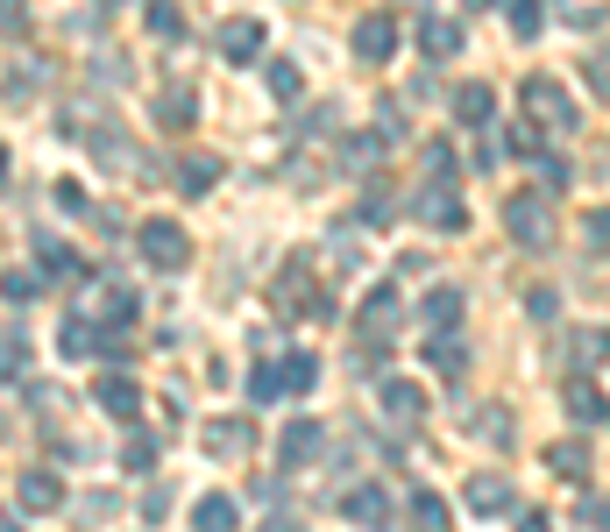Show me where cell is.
I'll use <instances>...</instances> for the list:
<instances>
[{"mask_svg": "<svg viewBox=\"0 0 610 532\" xmlns=\"http://www.w3.org/2000/svg\"><path fill=\"white\" fill-rule=\"evenodd\" d=\"M547 469H554L561 483H575V490H582V483H589V447H582V440H561V447H547Z\"/></svg>", "mask_w": 610, "mask_h": 532, "instance_id": "17", "label": "cell"}, {"mask_svg": "<svg viewBox=\"0 0 610 532\" xmlns=\"http://www.w3.org/2000/svg\"><path fill=\"white\" fill-rule=\"evenodd\" d=\"M93 405H100L114 426H135V419H142V391L128 384V376H100V384H93Z\"/></svg>", "mask_w": 610, "mask_h": 532, "instance_id": "6", "label": "cell"}, {"mask_svg": "<svg viewBox=\"0 0 610 532\" xmlns=\"http://www.w3.org/2000/svg\"><path fill=\"white\" fill-rule=\"evenodd\" d=\"M235 518H242V504L227 497V490H206V497L192 504V525H199V532H220V525H235Z\"/></svg>", "mask_w": 610, "mask_h": 532, "instance_id": "20", "label": "cell"}, {"mask_svg": "<svg viewBox=\"0 0 610 532\" xmlns=\"http://www.w3.org/2000/svg\"><path fill=\"white\" fill-rule=\"evenodd\" d=\"M462 504H469V511H483V518L518 511V497H511V483H504V476H469V483H462Z\"/></svg>", "mask_w": 610, "mask_h": 532, "instance_id": "8", "label": "cell"}, {"mask_svg": "<svg viewBox=\"0 0 610 532\" xmlns=\"http://www.w3.org/2000/svg\"><path fill=\"white\" fill-rule=\"evenodd\" d=\"M384 412H391L398 426H412V419L426 412V391H419V384H405V376H384Z\"/></svg>", "mask_w": 610, "mask_h": 532, "instance_id": "16", "label": "cell"}, {"mask_svg": "<svg viewBox=\"0 0 610 532\" xmlns=\"http://www.w3.org/2000/svg\"><path fill=\"white\" fill-rule=\"evenodd\" d=\"M121 462H128V476H149V462H157V440L128 426V447H121Z\"/></svg>", "mask_w": 610, "mask_h": 532, "instance_id": "28", "label": "cell"}, {"mask_svg": "<svg viewBox=\"0 0 610 532\" xmlns=\"http://www.w3.org/2000/svg\"><path fill=\"white\" fill-rule=\"evenodd\" d=\"M206 447H213V454H249V447H256V426H249V419H213V426H206Z\"/></svg>", "mask_w": 610, "mask_h": 532, "instance_id": "18", "label": "cell"}, {"mask_svg": "<svg viewBox=\"0 0 610 532\" xmlns=\"http://www.w3.org/2000/svg\"><path fill=\"white\" fill-rule=\"evenodd\" d=\"M469 8H490V0H469Z\"/></svg>", "mask_w": 610, "mask_h": 532, "instance_id": "45", "label": "cell"}, {"mask_svg": "<svg viewBox=\"0 0 610 532\" xmlns=\"http://www.w3.org/2000/svg\"><path fill=\"white\" fill-rule=\"evenodd\" d=\"M391 213H398V206H391L384 185H369V192H362V220H391Z\"/></svg>", "mask_w": 610, "mask_h": 532, "instance_id": "35", "label": "cell"}, {"mask_svg": "<svg viewBox=\"0 0 610 532\" xmlns=\"http://www.w3.org/2000/svg\"><path fill=\"white\" fill-rule=\"evenodd\" d=\"M568 419H582V426H603L610 412H603V398H596L589 384H568Z\"/></svg>", "mask_w": 610, "mask_h": 532, "instance_id": "25", "label": "cell"}, {"mask_svg": "<svg viewBox=\"0 0 610 532\" xmlns=\"http://www.w3.org/2000/svg\"><path fill=\"white\" fill-rule=\"evenodd\" d=\"M348 43H355L362 64H391V57H398V15H362Z\"/></svg>", "mask_w": 610, "mask_h": 532, "instance_id": "5", "label": "cell"}, {"mask_svg": "<svg viewBox=\"0 0 610 532\" xmlns=\"http://www.w3.org/2000/svg\"><path fill=\"white\" fill-rule=\"evenodd\" d=\"M320 447H327L320 419H291V426H284V469H305V462H313Z\"/></svg>", "mask_w": 610, "mask_h": 532, "instance_id": "11", "label": "cell"}, {"mask_svg": "<svg viewBox=\"0 0 610 532\" xmlns=\"http://www.w3.org/2000/svg\"><path fill=\"white\" fill-rule=\"evenodd\" d=\"M256 50H263V22L242 15V22H227V29H220V57H227V64H249Z\"/></svg>", "mask_w": 610, "mask_h": 532, "instance_id": "13", "label": "cell"}, {"mask_svg": "<svg viewBox=\"0 0 610 532\" xmlns=\"http://www.w3.org/2000/svg\"><path fill=\"white\" fill-rule=\"evenodd\" d=\"M582 227H589V249H610V213H589Z\"/></svg>", "mask_w": 610, "mask_h": 532, "instance_id": "39", "label": "cell"}, {"mask_svg": "<svg viewBox=\"0 0 610 532\" xmlns=\"http://www.w3.org/2000/svg\"><path fill=\"white\" fill-rule=\"evenodd\" d=\"M57 348H64L71 362H86V355H100V348H107V334H100L86 313H64V327H57Z\"/></svg>", "mask_w": 610, "mask_h": 532, "instance_id": "10", "label": "cell"}, {"mask_svg": "<svg viewBox=\"0 0 610 532\" xmlns=\"http://www.w3.org/2000/svg\"><path fill=\"white\" fill-rule=\"evenodd\" d=\"M277 384H284L291 398H305V391H313V384H320V362H313V355H305V348H291V355L277 362Z\"/></svg>", "mask_w": 610, "mask_h": 532, "instance_id": "19", "label": "cell"}, {"mask_svg": "<svg viewBox=\"0 0 610 532\" xmlns=\"http://www.w3.org/2000/svg\"><path fill=\"white\" fill-rule=\"evenodd\" d=\"M454 121H462V128H490L497 121V93L490 86H462V93H454Z\"/></svg>", "mask_w": 610, "mask_h": 532, "instance_id": "15", "label": "cell"}, {"mask_svg": "<svg viewBox=\"0 0 610 532\" xmlns=\"http://www.w3.org/2000/svg\"><path fill=\"white\" fill-rule=\"evenodd\" d=\"M43 277H86L79 249H64V242H43Z\"/></svg>", "mask_w": 610, "mask_h": 532, "instance_id": "26", "label": "cell"}, {"mask_svg": "<svg viewBox=\"0 0 610 532\" xmlns=\"http://www.w3.org/2000/svg\"><path fill=\"white\" fill-rule=\"evenodd\" d=\"M0 29H8V36H29V8H22V0H0Z\"/></svg>", "mask_w": 610, "mask_h": 532, "instance_id": "36", "label": "cell"}, {"mask_svg": "<svg viewBox=\"0 0 610 532\" xmlns=\"http://www.w3.org/2000/svg\"><path fill=\"white\" fill-rule=\"evenodd\" d=\"M589 86H596V93H603V100H610V50H603V57H596V64H589Z\"/></svg>", "mask_w": 610, "mask_h": 532, "instance_id": "42", "label": "cell"}, {"mask_svg": "<svg viewBox=\"0 0 610 532\" xmlns=\"http://www.w3.org/2000/svg\"><path fill=\"white\" fill-rule=\"evenodd\" d=\"M36 291H43V270H8L0 277V298H8V306H36Z\"/></svg>", "mask_w": 610, "mask_h": 532, "instance_id": "24", "label": "cell"}, {"mask_svg": "<svg viewBox=\"0 0 610 532\" xmlns=\"http://www.w3.org/2000/svg\"><path fill=\"white\" fill-rule=\"evenodd\" d=\"M0 433H8V419H0Z\"/></svg>", "mask_w": 610, "mask_h": 532, "instance_id": "46", "label": "cell"}, {"mask_svg": "<svg viewBox=\"0 0 610 532\" xmlns=\"http://www.w3.org/2000/svg\"><path fill=\"white\" fill-rule=\"evenodd\" d=\"M398 306H405V298H398L391 284H384V291H369V298H362V313H355V327H362L369 341H384V334L398 327Z\"/></svg>", "mask_w": 610, "mask_h": 532, "instance_id": "9", "label": "cell"}, {"mask_svg": "<svg viewBox=\"0 0 610 532\" xmlns=\"http://www.w3.org/2000/svg\"><path fill=\"white\" fill-rule=\"evenodd\" d=\"M341 518H355V525H384V518H391V497L376 490V483H355V490L341 497Z\"/></svg>", "mask_w": 610, "mask_h": 532, "instance_id": "12", "label": "cell"}, {"mask_svg": "<svg viewBox=\"0 0 610 532\" xmlns=\"http://www.w3.org/2000/svg\"><path fill=\"white\" fill-rule=\"evenodd\" d=\"M504 227H511V242H518V249H547V242H554L547 192H518V199L504 206Z\"/></svg>", "mask_w": 610, "mask_h": 532, "instance_id": "1", "label": "cell"}, {"mask_svg": "<svg viewBox=\"0 0 610 532\" xmlns=\"http://www.w3.org/2000/svg\"><path fill=\"white\" fill-rule=\"evenodd\" d=\"M220 185V157H185L178 164V192L185 199H199V192H213Z\"/></svg>", "mask_w": 610, "mask_h": 532, "instance_id": "22", "label": "cell"}, {"mask_svg": "<svg viewBox=\"0 0 610 532\" xmlns=\"http://www.w3.org/2000/svg\"><path fill=\"white\" fill-rule=\"evenodd\" d=\"M135 242H142V263H157V270H185L192 263V235L178 220H142Z\"/></svg>", "mask_w": 610, "mask_h": 532, "instance_id": "2", "label": "cell"}, {"mask_svg": "<svg viewBox=\"0 0 610 532\" xmlns=\"http://www.w3.org/2000/svg\"><path fill=\"white\" fill-rule=\"evenodd\" d=\"M504 142H511V157H540V142H532V128H525V121H518Z\"/></svg>", "mask_w": 610, "mask_h": 532, "instance_id": "38", "label": "cell"}, {"mask_svg": "<svg viewBox=\"0 0 610 532\" xmlns=\"http://www.w3.org/2000/svg\"><path fill=\"white\" fill-rule=\"evenodd\" d=\"M57 206H64V213H86V192H79V185L64 178V185H57Z\"/></svg>", "mask_w": 610, "mask_h": 532, "instance_id": "41", "label": "cell"}, {"mask_svg": "<svg viewBox=\"0 0 610 532\" xmlns=\"http://www.w3.org/2000/svg\"><path fill=\"white\" fill-rule=\"evenodd\" d=\"M575 348H582V355H575V362H596V355H603V348H610V334H603V327H582V334H575Z\"/></svg>", "mask_w": 610, "mask_h": 532, "instance_id": "37", "label": "cell"}, {"mask_svg": "<svg viewBox=\"0 0 610 532\" xmlns=\"http://www.w3.org/2000/svg\"><path fill=\"white\" fill-rule=\"evenodd\" d=\"M405 511H412L419 525H447V504H440L433 490H412V504H405Z\"/></svg>", "mask_w": 610, "mask_h": 532, "instance_id": "32", "label": "cell"}, {"mask_svg": "<svg viewBox=\"0 0 610 532\" xmlns=\"http://www.w3.org/2000/svg\"><path fill=\"white\" fill-rule=\"evenodd\" d=\"M412 213H419L426 227H447V235H454V227H469V206H462V192H454L447 178H433V185L412 199Z\"/></svg>", "mask_w": 610, "mask_h": 532, "instance_id": "4", "label": "cell"}, {"mask_svg": "<svg viewBox=\"0 0 610 532\" xmlns=\"http://www.w3.org/2000/svg\"><path fill=\"white\" fill-rule=\"evenodd\" d=\"M100 8H128V0H100Z\"/></svg>", "mask_w": 610, "mask_h": 532, "instance_id": "44", "label": "cell"}, {"mask_svg": "<svg viewBox=\"0 0 610 532\" xmlns=\"http://www.w3.org/2000/svg\"><path fill=\"white\" fill-rule=\"evenodd\" d=\"M192 114H199V93H192V86H171V93L157 100V121H164V128H185Z\"/></svg>", "mask_w": 610, "mask_h": 532, "instance_id": "23", "label": "cell"}, {"mask_svg": "<svg viewBox=\"0 0 610 532\" xmlns=\"http://www.w3.org/2000/svg\"><path fill=\"white\" fill-rule=\"evenodd\" d=\"M426 320H433V327H454V320H462V291L440 284V291L426 298Z\"/></svg>", "mask_w": 610, "mask_h": 532, "instance_id": "27", "label": "cell"}, {"mask_svg": "<svg viewBox=\"0 0 610 532\" xmlns=\"http://www.w3.org/2000/svg\"><path fill=\"white\" fill-rule=\"evenodd\" d=\"M8 376H29V341L22 334H0V384Z\"/></svg>", "mask_w": 610, "mask_h": 532, "instance_id": "29", "label": "cell"}, {"mask_svg": "<svg viewBox=\"0 0 610 532\" xmlns=\"http://www.w3.org/2000/svg\"><path fill=\"white\" fill-rule=\"evenodd\" d=\"M15 497H22V511H29V518L64 511V483H57L50 469H22V476H15Z\"/></svg>", "mask_w": 610, "mask_h": 532, "instance_id": "7", "label": "cell"}, {"mask_svg": "<svg viewBox=\"0 0 610 532\" xmlns=\"http://www.w3.org/2000/svg\"><path fill=\"white\" fill-rule=\"evenodd\" d=\"M426 362H433L440 376H462V369H469V341H454V334L440 327V334L426 341Z\"/></svg>", "mask_w": 610, "mask_h": 532, "instance_id": "21", "label": "cell"}, {"mask_svg": "<svg viewBox=\"0 0 610 532\" xmlns=\"http://www.w3.org/2000/svg\"><path fill=\"white\" fill-rule=\"evenodd\" d=\"M525 306H532V320H554V306H561V298H554V291L540 284V291H532V298H525Z\"/></svg>", "mask_w": 610, "mask_h": 532, "instance_id": "40", "label": "cell"}, {"mask_svg": "<svg viewBox=\"0 0 610 532\" xmlns=\"http://www.w3.org/2000/svg\"><path fill=\"white\" fill-rule=\"evenodd\" d=\"M298 86H305V79H298V64L277 57V64H270V93H277V100H298Z\"/></svg>", "mask_w": 610, "mask_h": 532, "instance_id": "31", "label": "cell"}, {"mask_svg": "<svg viewBox=\"0 0 610 532\" xmlns=\"http://www.w3.org/2000/svg\"><path fill=\"white\" fill-rule=\"evenodd\" d=\"M0 192H8V149H0Z\"/></svg>", "mask_w": 610, "mask_h": 532, "instance_id": "43", "label": "cell"}, {"mask_svg": "<svg viewBox=\"0 0 610 532\" xmlns=\"http://www.w3.org/2000/svg\"><path fill=\"white\" fill-rule=\"evenodd\" d=\"M419 50H426V57H454V50H462V22H447V15H419Z\"/></svg>", "mask_w": 610, "mask_h": 532, "instance_id": "14", "label": "cell"}, {"mask_svg": "<svg viewBox=\"0 0 610 532\" xmlns=\"http://www.w3.org/2000/svg\"><path fill=\"white\" fill-rule=\"evenodd\" d=\"M518 36H540V0H511V15H504Z\"/></svg>", "mask_w": 610, "mask_h": 532, "instance_id": "34", "label": "cell"}, {"mask_svg": "<svg viewBox=\"0 0 610 532\" xmlns=\"http://www.w3.org/2000/svg\"><path fill=\"white\" fill-rule=\"evenodd\" d=\"M149 36H185V15H178V0H149Z\"/></svg>", "mask_w": 610, "mask_h": 532, "instance_id": "30", "label": "cell"}, {"mask_svg": "<svg viewBox=\"0 0 610 532\" xmlns=\"http://www.w3.org/2000/svg\"><path fill=\"white\" fill-rule=\"evenodd\" d=\"M135 313H142V298H135L128 284H114V291H107V320H121V327H128Z\"/></svg>", "mask_w": 610, "mask_h": 532, "instance_id": "33", "label": "cell"}, {"mask_svg": "<svg viewBox=\"0 0 610 532\" xmlns=\"http://www.w3.org/2000/svg\"><path fill=\"white\" fill-rule=\"evenodd\" d=\"M518 100H525L532 114H547V121H554V135H561V128H575V100L561 93V79H547V71H532V79L518 86Z\"/></svg>", "mask_w": 610, "mask_h": 532, "instance_id": "3", "label": "cell"}]
</instances>
